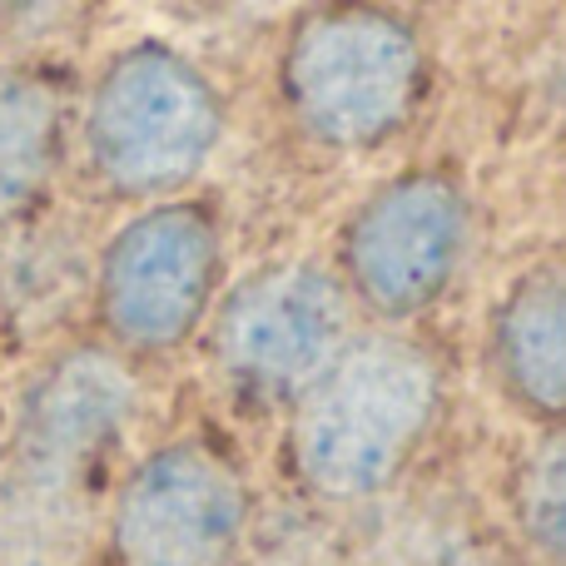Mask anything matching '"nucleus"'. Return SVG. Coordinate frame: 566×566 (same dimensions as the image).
<instances>
[{
    "mask_svg": "<svg viewBox=\"0 0 566 566\" xmlns=\"http://www.w3.org/2000/svg\"><path fill=\"white\" fill-rule=\"evenodd\" d=\"M274 85L298 139L328 155H373L418 119L432 55L388 0H318L283 35Z\"/></svg>",
    "mask_w": 566,
    "mask_h": 566,
    "instance_id": "obj_1",
    "label": "nucleus"
},
{
    "mask_svg": "<svg viewBox=\"0 0 566 566\" xmlns=\"http://www.w3.org/2000/svg\"><path fill=\"white\" fill-rule=\"evenodd\" d=\"M442 402L438 363L402 333L348 338L289 402V468L328 502H358L402 478Z\"/></svg>",
    "mask_w": 566,
    "mask_h": 566,
    "instance_id": "obj_2",
    "label": "nucleus"
},
{
    "mask_svg": "<svg viewBox=\"0 0 566 566\" xmlns=\"http://www.w3.org/2000/svg\"><path fill=\"white\" fill-rule=\"evenodd\" d=\"M229 109L195 55L169 40H129L99 65L75 109L90 175L119 199H175L224 145Z\"/></svg>",
    "mask_w": 566,
    "mask_h": 566,
    "instance_id": "obj_3",
    "label": "nucleus"
},
{
    "mask_svg": "<svg viewBox=\"0 0 566 566\" xmlns=\"http://www.w3.org/2000/svg\"><path fill=\"white\" fill-rule=\"evenodd\" d=\"M472 254V195L452 169L422 165L373 185L338 229L348 303L378 318H418L448 298Z\"/></svg>",
    "mask_w": 566,
    "mask_h": 566,
    "instance_id": "obj_4",
    "label": "nucleus"
},
{
    "mask_svg": "<svg viewBox=\"0 0 566 566\" xmlns=\"http://www.w3.org/2000/svg\"><path fill=\"white\" fill-rule=\"evenodd\" d=\"M224 289V224L205 199H155L99 254V318L129 353H169L205 328Z\"/></svg>",
    "mask_w": 566,
    "mask_h": 566,
    "instance_id": "obj_5",
    "label": "nucleus"
},
{
    "mask_svg": "<svg viewBox=\"0 0 566 566\" xmlns=\"http://www.w3.org/2000/svg\"><path fill=\"white\" fill-rule=\"evenodd\" d=\"M214 363L244 402L289 408L353 338V303L333 269L269 264L214 303Z\"/></svg>",
    "mask_w": 566,
    "mask_h": 566,
    "instance_id": "obj_6",
    "label": "nucleus"
},
{
    "mask_svg": "<svg viewBox=\"0 0 566 566\" xmlns=\"http://www.w3.org/2000/svg\"><path fill=\"white\" fill-rule=\"evenodd\" d=\"M244 478L209 442H165L115 497V552L125 566H224L244 542Z\"/></svg>",
    "mask_w": 566,
    "mask_h": 566,
    "instance_id": "obj_7",
    "label": "nucleus"
},
{
    "mask_svg": "<svg viewBox=\"0 0 566 566\" xmlns=\"http://www.w3.org/2000/svg\"><path fill=\"white\" fill-rule=\"evenodd\" d=\"M135 412V378L105 353H70L35 378L15 422V468L75 482L99 468L125 438Z\"/></svg>",
    "mask_w": 566,
    "mask_h": 566,
    "instance_id": "obj_8",
    "label": "nucleus"
},
{
    "mask_svg": "<svg viewBox=\"0 0 566 566\" xmlns=\"http://www.w3.org/2000/svg\"><path fill=\"white\" fill-rule=\"evenodd\" d=\"M492 382L517 412L537 422H566V264L527 269L488 328Z\"/></svg>",
    "mask_w": 566,
    "mask_h": 566,
    "instance_id": "obj_9",
    "label": "nucleus"
},
{
    "mask_svg": "<svg viewBox=\"0 0 566 566\" xmlns=\"http://www.w3.org/2000/svg\"><path fill=\"white\" fill-rule=\"evenodd\" d=\"M75 135V99L45 65L0 70V224H15L45 199Z\"/></svg>",
    "mask_w": 566,
    "mask_h": 566,
    "instance_id": "obj_10",
    "label": "nucleus"
},
{
    "mask_svg": "<svg viewBox=\"0 0 566 566\" xmlns=\"http://www.w3.org/2000/svg\"><path fill=\"white\" fill-rule=\"evenodd\" d=\"M85 542V488L25 472L0 478V566H70Z\"/></svg>",
    "mask_w": 566,
    "mask_h": 566,
    "instance_id": "obj_11",
    "label": "nucleus"
},
{
    "mask_svg": "<svg viewBox=\"0 0 566 566\" xmlns=\"http://www.w3.org/2000/svg\"><path fill=\"white\" fill-rule=\"evenodd\" d=\"M512 507H517V527L527 532L532 547L566 566V438L537 448L517 468Z\"/></svg>",
    "mask_w": 566,
    "mask_h": 566,
    "instance_id": "obj_12",
    "label": "nucleus"
},
{
    "mask_svg": "<svg viewBox=\"0 0 566 566\" xmlns=\"http://www.w3.org/2000/svg\"><path fill=\"white\" fill-rule=\"evenodd\" d=\"M10 6H15V0H0V20H6V15H10Z\"/></svg>",
    "mask_w": 566,
    "mask_h": 566,
    "instance_id": "obj_13",
    "label": "nucleus"
}]
</instances>
